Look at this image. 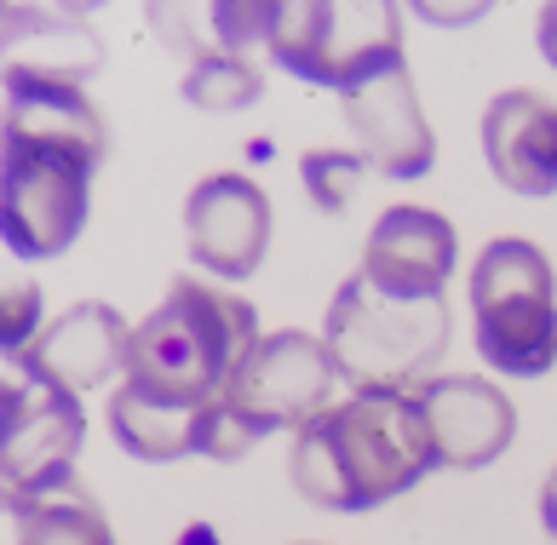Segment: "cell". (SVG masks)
Instances as JSON below:
<instances>
[{
  "instance_id": "6da1fadb",
  "label": "cell",
  "mask_w": 557,
  "mask_h": 545,
  "mask_svg": "<svg viewBox=\"0 0 557 545\" xmlns=\"http://www.w3.org/2000/svg\"><path fill=\"white\" fill-rule=\"evenodd\" d=\"M110 156V121L81 70L7 64L0 236L17 259H58L92 213V173Z\"/></svg>"
},
{
  "instance_id": "7a4b0ae2",
  "label": "cell",
  "mask_w": 557,
  "mask_h": 545,
  "mask_svg": "<svg viewBox=\"0 0 557 545\" xmlns=\"http://www.w3.org/2000/svg\"><path fill=\"white\" fill-rule=\"evenodd\" d=\"M425 471H437L431 419L414 391L368 385L345 402L322 408L305 431H294L287 482L322 511H374L408 494Z\"/></svg>"
},
{
  "instance_id": "3957f363",
  "label": "cell",
  "mask_w": 557,
  "mask_h": 545,
  "mask_svg": "<svg viewBox=\"0 0 557 545\" xmlns=\"http://www.w3.org/2000/svg\"><path fill=\"white\" fill-rule=\"evenodd\" d=\"M253 345H259V310L242 293L201 276H178L168 299L133 327L121 380L156 396V402L219 413L224 391H231L236 368L247 362Z\"/></svg>"
},
{
  "instance_id": "277c9868",
  "label": "cell",
  "mask_w": 557,
  "mask_h": 545,
  "mask_svg": "<svg viewBox=\"0 0 557 545\" xmlns=\"http://www.w3.org/2000/svg\"><path fill=\"white\" fill-rule=\"evenodd\" d=\"M448 339H454V317H448L443 293L408 299V293L374 287L362 270L350 282H339L334 305H327V322H322V345L350 391L425 385L431 368L448 356Z\"/></svg>"
},
{
  "instance_id": "5b68a950",
  "label": "cell",
  "mask_w": 557,
  "mask_h": 545,
  "mask_svg": "<svg viewBox=\"0 0 557 545\" xmlns=\"http://www.w3.org/2000/svg\"><path fill=\"white\" fill-rule=\"evenodd\" d=\"M334 356L317 333L282 327V333H259V345L247 350V362L236 368L231 391L213 413L208 431V459L236 466V459L271 431H305L322 408H334Z\"/></svg>"
},
{
  "instance_id": "8992f818",
  "label": "cell",
  "mask_w": 557,
  "mask_h": 545,
  "mask_svg": "<svg viewBox=\"0 0 557 545\" xmlns=\"http://www.w3.org/2000/svg\"><path fill=\"white\" fill-rule=\"evenodd\" d=\"M471 339L511 380L557 368V270L534 241L500 236L471 264Z\"/></svg>"
},
{
  "instance_id": "52a82bcc",
  "label": "cell",
  "mask_w": 557,
  "mask_h": 545,
  "mask_svg": "<svg viewBox=\"0 0 557 545\" xmlns=\"http://www.w3.org/2000/svg\"><path fill=\"white\" fill-rule=\"evenodd\" d=\"M264 52L287 75L350 92L403 64V7H391V0H299V7H271Z\"/></svg>"
},
{
  "instance_id": "ba28073f",
  "label": "cell",
  "mask_w": 557,
  "mask_h": 545,
  "mask_svg": "<svg viewBox=\"0 0 557 545\" xmlns=\"http://www.w3.org/2000/svg\"><path fill=\"white\" fill-rule=\"evenodd\" d=\"M87 413L70 385H58L47 368L29 356H7V380H0V466H7V494L35 488L58 471H75Z\"/></svg>"
},
{
  "instance_id": "9c48e42d",
  "label": "cell",
  "mask_w": 557,
  "mask_h": 545,
  "mask_svg": "<svg viewBox=\"0 0 557 545\" xmlns=\"http://www.w3.org/2000/svg\"><path fill=\"white\" fill-rule=\"evenodd\" d=\"M184 247L196 270L224 282L253 276L271 247V196L247 173H208L184 196Z\"/></svg>"
},
{
  "instance_id": "30bf717a",
  "label": "cell",
  "mask_w": 557,
  "mask_h": 545,
  "mask_svg": "<svg viewBox=\"0 0 557 545\" xmlns=\"http://www.w3.org/2000/svg\"><path fill=\"white\" fill-rule=\"evenodd\" d=\"M339 110H345V127L357 138V156L374 166L380 178H425L431 161H437V133L420 110V87L408 64L385 70L362 87L339 92Z\"/></svg>"
},
{
  "instance_id": "8fae6325",
  "label": "cell",
  "mask_w": 557,
  "mask_h": 545,
  "mask_svg": "<svg viewBox=\"0 0 557 545\" xmlns=\"http://www.w3.org/2000/svg\"><path fill=\"white\" fill-rule=\"evenodd\" d=\"M414 396L431 419L437 471H483L518 436L511 396L494 380H478V373H431L425 385H414Z\"/></svg>"
},
{
  "instance_id": "7c38bea8",
  "label": "cell",
  "mask_w": 557,
  "mask_h": 545,
  "mask_svg": "<svg viewBox=\"0 0 557 545\" xmlns=\"http://www.w3.org/2000/svg\"><path fill=\"white\" fill-rule=\"evenodd\" d=\"M454 224L437 207H385L368 230L362 247V276L385 287V293H408V299H425V293H443L454 276Z\"/></svg>"
},
{
  "instance_id": "4fadbf2b",
  "label": "cell",
  "mask_w": 557,
  "mask_h": 545,
  "mask_svg": "<svg viewBox=\"0 0 557 545\" xmlns=\"http://www.w3.org/2000/svg\"><path fill=\"white\" fill-rule=\"evenodd\" d=\"M483 156L494 178L518 196H557V103L511 87L483 110Z\"/></svg>"
},
{
  "instance_id": "5bb4252c",
  "label": "cell",
  "mask_w": 557,
  "mask_h": 545,
  "mask_svg": "<svg viewBox=\"0 0 557 545\" xmlns=\"http://www.w3.org/2000/svg\"><path fill=\"white\" fill-rule=\"evenodd\" d=\"M127 350H133V327L115 305L104 299H81L64 317H52L40 327V339L24 350L35 368H47L58 385H70L75 396L127 373Z\"/></svg>"
},
{
  "instance_id": "9a60e30c",
  "label": "cell",
  "mask_w": 557,
  "mask_h": 545,
  "mask_svg": "<svg viewBox=\"0 0 557 545\" xmlns=\"http://www.w3.org/2000/svg\"><path fill=\"white\" fill-rule=\"evenodd\" d=\"M12 534L17 545H115V529L92 488L75 471H58L35 488H12Z\"/></svg>"
},
{
  "instance_id": "2e32d148",
  "label": "cell",
  "mask_w": 557,
  "mask_h": 545,
  "mask_svg": "<svg viewBox=\"0 0 557 545\" xmlns=\"http://www.w3.org/2000/svg\"><path fill=\"white\" fill-rule=\"evenodd\" d=\"M208 431H213V413L156 402V396L133 391L127 380H121V391L110 396V436L133 459H144V466H168V459H184V454H208Z\"/></svg>"
},
{
  "instance_id": "e0dca14e",
  "label": "cell",
  "mask_w": 557,
  "mask_h": 545,
  "mask_svg": "<svg viewBox=\"0 0 557 545\" xmlns=\"http://www.w3.org/2000/svg\"><path fill=\"white\" fill-rule=\"evenodd\" d=\"M178 92H184V103H196V110H242V103H253L264 92V80L242 52H224L219 40H208V47L190 52Z\"/></svg>"
},
{
  "instance_id": "ac0fdd59",
  "label": "cell",
  "mask_w": 557,
  "mask_h": 545,
  "mask_svg": "<svg viewBox=\"0 0 557 545\" xmlns=\"http://www.w3.org/2000/svg\"><path fill=\"white\" fill-rule=\"evenodd\" d=\"M299 173H305V196H311L317 213H345L350 196L362 190V173L368 161L362 156H345V150H305L299 156Z\"/></svg>"
},
{
  "instance_id": "d6986e66",
  "label": "cell",
  "mask_w": 557,
  "mask_h": 545,
  "mask_svg": "<svg viewBox=\"0 0 557 545\" xmlns=\"http://www.w3.org/2000/svg\"><path fill=\"white\" fill-rule=\"evenodd\" d=\"M35 339H40V287L17 276L0 293V345H7V356H24Z\"/></svg>"
},
{
  "instance_id": "ffe728a7",
  "label": "cell",
  "mask_w": 557,
  "mask_h": 545,
  "mask_svg": "<svg viewBox=\"0 0 557 545\" xmlns=\"http://www.w3.org/2000/svg\"><path fill=\"white\" fill-rule=\"evenodd\" d=\"M534 40H541V58L557 70V7H541V24H534Z\"/></svg>"
},
{
  "instance_id": "44dd1931",
  "label": "cell",
  "mask_w": 557,
  "mask_h": 545,
  "mask_svg": "<svg viewBox=\"0 0 557 545\" xmlns=\"http://www.w3.org/2000/svg\"><path fill=\"white\" fill-rule=\"evenodd\" d=\"M541 529H546L552 545H557V466H552L546 482H541Z\"/></svg>"
},
{
  "instance_id": "7402d4cb",
  "label": "cell",
  "mask_w": 557,
  "mask_h": 545,
  "mask_svg": "<svg viewBox=\"0 0 557 545\" xmlns=\"http://www.w3.org/2000/svg\"><path fill=\"white\" fill-rule=\"evenodd\" d=\"M299 545H317V540H299Z\"/></svg>"
}]
</instances>
